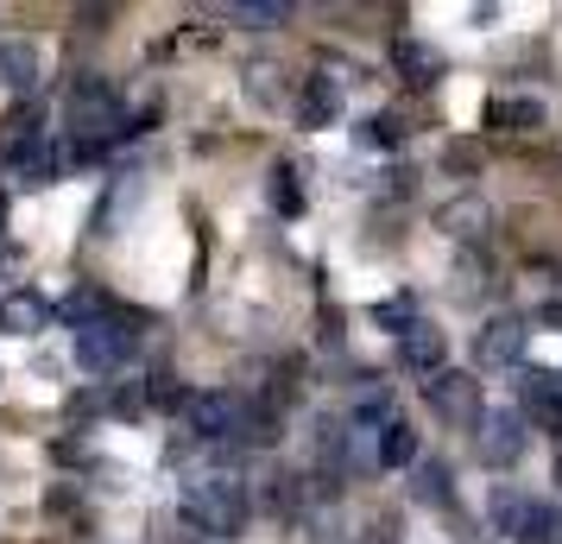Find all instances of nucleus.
Masks as SVG:
<instances>
[{
    "label": "nucleus",
    "mask_w": 562,
    "mask_h": 544,
    "mask_svg": "<svg viewBox=\"0 0 562 544\" xmlns=\"http://www.w3.org/2000/svg\"><path fill=\"white\" fill-rule=\"evenodd\" d=\"M190 424H196V437H240L247 443L254 406L234 399V392H209V399H190Z\"/></svg>",
    "instance_id": "obj_9"
},
{
    "label": "nucleus",
    "mask_w": 562,
    "mask_h": 544,
    "mask_svg": "<svg viewBox=\"0 0 562 544\" xmlns=\"http://www.w3.org/2000/svg\"><path fill=\"white\" fill-rule=\"evenodd\" d=\"M550 121V108L531 102V96H518V102H486V127H512V133H537Z\"/></svg>",
    "instance_id": "obj_16"
},
{
    "label": "nucleus",
    "mask_w": 562,
    "mask_h": 544,
    "mask_svg": "<svg viewBox=\"0 0 562 544\" xmlns=\"http://www.w3.org/2000/svg\"><path fill=\"white\" fill-rule=\"evenodd\" d=\"M64 121H70V153H77V165H95L114 140H127V108H121V89L108 77H82L70 89Z\"/></svg>",
    "instance_id": "obj_1"
},
{
    "label": "nucleus",
    "mask_w": 562,
    "mask_h": 544,
    "mask_svg": "<svg viewBox=\"0 0 562 544\" xmlns=\"http://www.w3.org/2000/svg\"><path fill=\"white\" fill-rule=\"evenodd\" d=\"M424 399H430V412L442 418V424H456V431H474L486 418V406H481V380H468V374H430L424 380Z\"/></svg>",
    "instance_id": "obj_5"
},
{
    "label": "nucleus",
    "mask_w": 562,
    "mask_h": 544,
    "mask_svg": "<svg viewBox=\"0 0 562 544\" xmlns=\"http://www.w3.org/2000/svg\"><path fill=\"white\" fill-rule=\"evenodd\" d=\"M417 500H430V507H442V500H449V468H442V463L417 468Z\"/></svg>",
    "instance_id": "obj_26"
},
{
    "label": "nucleus",
    "mask_w": 562,
    "mask_h": 544,
    "mask_svg": "<svg viewBox=\"0 0 562 544\" xmlns=\"http://www.w3.org/2000/svg\"><path fill=\"white\" fill-rule=\"evenodd\" d=\"M398 140H405V127H398L392 114H373V121L355 127V146H367V153H385V146H398Z\"/></svg>",
    "instance_id": "obj_24"
},
{
    "label": "nucleus",
    "mask_w": 562,
    "mask_h": 544,
    "mask_svg": "<svg viewBox=\"0 0 562 544\" xmlns=\"http://www.w3.org/2000/svg\"><path fill=\"white\" fill-rule=\"evenodd\" d=\"M222 13L240 20V26H254V32H272V26L291 20V7H284V0H240V7H222Z\"/></svg>",
    "instance_id": "obj_20"
},
{
    "label": "nucleus",
    "mask_w": 562,
    "mask_h": 544,
    "mask_svg": "<svg viewBox=\"0 0 562 544\" xmlns=\"http://www.w3.org/2000/svg\"><path fill=\"white\" fill-rule=\"evenodd\" d=\"M557 481H562V449H557Z\"/></svg>",
    "instance_id": "obj_31"
},
{
    "label": "nucleus",
    "mask_w": 562,
    "mask_h": 544,
    "mask_svg": "<svg viewBox=\"0 0 562 544\" xmlns=\"http://www.w3.org/2000/svg\"><path fill=\"white\" fill-rule=\"evenodd\" d=\"M442 355H449V336H442L436 323H424V317L398 336V367H405V374H424V380H430V374H442Z\"/></svg>",
    "instance_id": "obj_11"
},
{
    "label": "nucleus",
    "mask_w": 562,
    "mask_h": 544,
    "mask_svg": "<svg viewBox=\"0 0 562 544\" xmlns=\"http://www.w3.org/2000/svg\"><path fill=\"white\" fill-rule=\"evenodd\" d=\"M38 77H45L38 45H32V38H0V89H7V96H32Z\"/></svg>",
    "instance_id": "obj_12"
},
{
    "label": "nucleus",
    "mask_w": 562,
    "mask_h": 544,
    "mask_svg": "<svg viewBox=\"0 0 562 544\" xmlns=\"http://www.w3.org/2000/svg\"><path fill=\"white\" fill-rule=\"evenodd\" d=\"M411 463H417V431L405 418L380 424V468H411Z\"/></svg>",
    "instance_id": "obj_18"
},
{
    "label": "nucleus",
    "mask_w": 562,
    "mask_h": 544,
    "mask_svg": "<svg viewBox=\"0 0 562 544\" xmlns=\"http://www.w3.org/2000/svg\"><path fill=\"white\" fill-rule=\"evenodd\" d=\"M537 323H543V330H562V291L543 304V311H537Z\"/></svg>",
    "instance_id": "obj_30"
},
{
    "label": "nucleus",
    "mask_w": 562,
    "mask_h": 544,
    "mask_svg": "<svg viewBox=\"0 0 562 544\" xmlns=\"http://www.w3.org/2000/svg\"><path fill=\"white\" fill-rule=\"evenodd\" d=\"M525 443H531V431H525V418L512 412V406H499V412H486L481 424H474V449H481L486 468H518L525 463Z\"/></svg>",
    "instance_id": "obj_7"
},
{
    "label": "nucleus",
    "mask_w": 562,
    "mask_h": 544,
    "mask_svg": "<svg viewBox=\"0 0 562 544\" xmlns=\"http://www.w3.org/2000/svg\"><path fill=\"white\" fill-rule=\"evenodd\" d=\"M335 114H341V89H335V77H310L304 89H297V121L316 133V127H335Z\"/></svg>",
    "instance_id": "obj_14"
},
{
    "label": "nucleus",
    "mask_w": 562,
    "mask_h": 544,
    "mask_svg": "<svg viewBox=\"0 0 562 544\" xmlns=\"http://www.w3.org/2000/svg\"><path fill=\"white\" fill-rule=\"evenodd\" d=\"M525 342H531V323L518 311H499L481 323V336H474V362L481 367H518L525 362Z\"/></svg>",
    "instance_id": "obj_8"
},
{
    "label": "nucleus",
    "mask_w": 562,
    "mask_h": 544,
    "mask_svg": "<svg viewBox=\"0 0 562 544\" xmlns=\"http://www.w3.org/2000/svg\"><path fill=\"white\" fill-rule=\"evenodd\" d=\"M392 64H398L411 82H436L442 77V52H430L424 38H392Z\"/></svg>",
    "instance_id": "obj_17"
},
{
    "label": "nucleus",
    "mask_w": 562,
    "mask_h": 544,
    "mask_svg": "<svg viewBox=\"0 0 562 544\" xmlns=\"http://www.w3.org/2000/svg\"><path fill=\"white\" fill-rule=\"evenodd\" d=\"M449 171H481V146H449Z\"/></svg>",
    "instance_id": "obj_29"
},
{
    "label": "nucleus",
    "mask_w": 562,
    "mask_h": 544,
    "mask_svg": "<svg viewBox=\"0 0 562 544\" xmlns=\"http://www.w3.org/2000/svg\"><path fill=\"white\" fill-rule=\"evenodd\" d=\"M348 443H355L348 418L323 412L316 424H310V449H316V468H323V475H341V468H348Z\"/></svg>",
    "instance_id": "obj_13"
},
{
    "label": "nucleus",
    "mask_w": 562,
    "mask_h": 544,
    "mask_svg": "<svg viewBox=\"0 0 562 544\" xmlns=\"http://www.w3.org/2000/svg\"><path fill=\"white\" fill-rule=\"evenodd\" d=\"M77 362H82V374H95V380L121 374V367L133 362V330H127V323H114V317L77 330Z\"/></svg>",
    "instance_id": "obj_6"
},
{
    "label": "nucleus",
    "mask_w": 562,
    "mask_h": 544,
    "mask_svg": "<svg viewBox=\"0 0 562 544\" xmlns=\"http://www.w3.org/2000/svg\"><path fill=\"white\" fill-rule=\"evenodd\" d=\"M146 399H153L158 412H178V406H190V399H183V387L171 380V374H153V387H146Z\"/></svg>",
    "instance_id": "obj_27"
},
{
    "label": "nucleus",
    "mask_w": 562,
    "mask_h": 544,
    "mask_svg": "<svg viewBox=\"0 0 562 544\" xmlns=\"http://www.w3.org/2000/svg\"><path fill=\"white\" fill-rule=\"evenodd\" d=\"M52 311H57V323H70V330H89V323H102V317H114V304H108V291L77 286L70 298H57Z\"/></svg>",
    "instance_id": "obj_15"
},
{
    "label": "nucleus",
    "mask_w": 562,
    "mask_h": 544,
    "mask_svg": "<svg viewBox=\"0 0 562 544\" xmlns=\"http://www.w3.org/2000/svg\"><path fill=\"white\" fill-rule=\"evenodd\" d=\"M355 424H392V392H385L380 380H367V387L355 392Z\"/></svg>",
    "instance_id": "obj_23"
},
{
    "label": "nucleus",
    "mask_w": 562,
    "mask_h": 544,
    "mask_svg": "<svg viewBox=\"0 0 562 544\" xmlns=\"http://www.w3.org/2000/svg\"><path fill=\"white\" fill-rule=\"evenodd\" d=\"M183 519L196 525V532H209V539H234L240 525H247V513H254V500H247V488L234 481V475H196V481H183L178 493Z\"/></svg>",
    "instance_id": "obj_2"
},
{
    "label": "nucleus",
    "mask_w": 562,
    "mask_h": 544,
    "mask_svg": "<svg viewBox=\"0 0 562 544\" xmlns=\"http://www.w3.org/2000/svg\"><path fill=\"white\" fill-rule=\"evenodd\" d=\"M373 323H380V330H392V336H405L411 323H417V298H411V291L380 298V304H373Z\"/></svg>",
    "instance_id": "obj_21"
},
{
    "label": "nucleus",
    "mask_w": 562,
    "mask_h": 544,
    "mask_svg": "<svg viewBox=\"0 0 562 544\" xmlns=\"http://www.w3.org/2000/svg\"><path fill=\"white\" fill-rule=\"evenodd\" d=\"M518 418H525V431H543V437L562 443V374L557 367H525L518 374Z\"/></svg>",
    "instance_id": "obj_4"
},
{
    "label": "nucleus",
    "mask_w": 562,
    "mask_h": 544,
    "mask_svg": "<svg viewBox=\"0 0 562 544\" xmlns=\"http://www.w3.org/2000/svg\"><path fill=\"white\" fill-rule=\"evenodd\" d=\"M247 89H254V96H266V102H272V96H279V70H272V64H266V70H247Z\"/></svg>",
    "instance_id": "obj_28"
},
{
    "label": "nucleus",
    "mask_w": 562,
    "mask_h": 544,
    "mask_svg": "<svg viewBox=\"0 0 562 544\" xmlns=\"http://www.w3.org/2000/svg\"><path fill=\"white\" fill-rule=\"evenodd\" d=\"M272 209L279 215H304V190H297V171L291 165H272Z\"/></svg>",
    "instance_id": "obj_25"
},
{
    "label": "nucleus",
    "mask_w": 562,
    "mask_h": 544,
    "mask_svg": "<svg viewBox=\"0 0 562 544\" xmlns=\"http://www.w3.org/2000/svg\"><path fill=\"white\" fill-rule=\"evenodd\" d=\"M436 229L442 234H456V241H481V229H486V203H449L442 215H436Z\"/></svg>",
    "instance_id": "obj_19"
},
{
    "label": "nucleus",
    "mask_w": 562,
    "mask_h": 544,
    "mask_svg": "<svg viewBox=\"0 0 562 544\" xmlns=\"http://www.w3.org/2000/svg\"><path fill=\"white\" fill-rule=\"evenodd\" d=\"M486 513H493V532H506V539H518V544H550V532H557V513H550L543 500H531V493H518V488H493Z\"/></svg>",
    "instance_id": "obj_3"
},
{
    "label": "nucleus",
    "mask_w": 562,
    "mask_h": 544,
    "mask_svg": "<svg viewBox=\"0 0 562 544\" xmlns=\"http://www.w3.org/2000/svg\"><path fill=\"white\" fill-rule=\"evenodd\" d=\"M52 298L45 291H26V286H13V291H0V330L7 336H38V330H52Z\"/></svg>",
    "instance_id": "obj_10"
},
{
    "label": "nucleus",
    "mask_w": 562,
    "mask_h": 544,
    "mask_svg": "<svg viewBox=\"0 0 562 544\" xmlns=\"http://www.w3.org/2000/svg\"><path fill=\"white\" fill-rule=\"evenodd\" d=\"M449 291H456L461 304H474V298L486 291V259L474 254V247H468V254L456 259V286H449Z\"/></svg>",
    "instance_id": "obj_22"
}]
</instances>
